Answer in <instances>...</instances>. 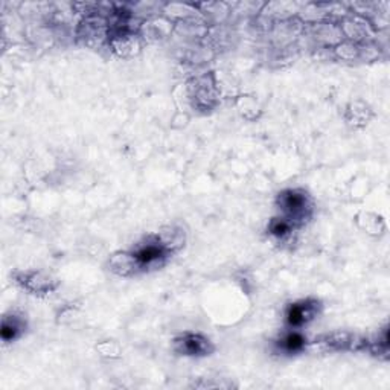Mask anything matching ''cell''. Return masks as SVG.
<instances>
[{
	"label": "cell",
	"mask_w": 390,
	"mask_h": 390,
	"mask_svg": "<svg viewBox=\"0 0 390 390\" xmlns=\"http://www.w3.org/2000/svg\"><path fill=\"white\" fill-rule=\"evenodd\" d=\"M277 204L282 212V218L289 220L293 226L308 217L313 209L308 194L302 189L282 191L277 197Z\"/></svg>",
	"instance_id": "cell-1"
},
{
	"label": "cell",
	"mask_w": 390,
	"mask_h": 390,
	"mask_svg": "<svg viewBox=\"0 0 390 390\" xmlns=\"http://www.w3.org/2000/svg\"><path fill=\"white\" fill-rule=\"evenodd\" d=\"M174 349L180 356L187 357H204L209 356L213 351V345L209 339L201 334L195 332H184L180 337L174 340Z\"/></svg>",
	"instance_id": "cell-2"
},
{
	"label": "cell",
	"mask_w": 390,
	"mask_h": 390,
	"mask_svg": "<svg viewBox=\"0 0 390 390\" xmlns=\"http://www.w3.org/2000/svg\"><path fill=\"white\" fill-rule=\"evenodd\" d=\"M189 92L194 106L200 110L210 108L217 101V82L213 75H204L189 82Z\"/></svg>",
	"instance_id": "cell-3"
},
{
	"label": "cell",
	"mask_w": 390,
	"mask_h": 390,
	"mask_svg": "<svg viewBox=\"0 0 390 390\" xmlns=\"http://www.w3.org/2000/svg\"><path fill=\"white\" fill-rule=\"evenodd\" d=\"M15 279L25 290L34 294H46L57 287L52 277L43 272H25L17 275Z\"/></svg>",
	"instance_id": "cell-4"
},
{
	"label": "cell",
	"mask_w": 390,
	"mask_h": 390,
	"mask_svg": "<svg viewBox=\"0 0 390 390\" xmlns=\"http://www.w3.org/2000/svg\"><path fill=\"white\" fill-rule=\"evenodd\" d=\"M317 314V302L302 301L290 305L289 311H287V322L294 328H299L302 325L313 320Z\"/></svg>",
	"instance_id": "cell-5"
},
{
	"label": "cell",
	"mask_w": 390,
	"mask_h": 390,
	"mask_svg": "<svg viewBox=\"0 0 390 390\" xmlns=\"http://www.w3.org/2000/svg\"><path fill=\"white\" fill-rule=\"evenodd\" d=\"M108 43L119 57H132V55L137 54L139 49H141L137 35L128 31H119L116 34H111L108 37Z\"/></svg>",
	"instance_id": "cell-6"
},
{
	"label": "cell",
	"mask_w": 390,
	"mask_h": 390,
	"mask_svg": "<svg viewBox=\"0 0 390 390\" xmlns=\"http://www.w3.org/2000/svg\"><path fill=\"white\" fill-rule=\"evenodd\" d=\"M110 267H111V270L120 276H132L136 272L142 270L141 265H139V263L136 261L133 252L132 253H128V252L115 253L110 259Z\"/></svg>",
	"instance_id": "cell-7"
},
{
	"label": "cell",
	"mask_w": 390,
	"mask_h": 390,
	"mask_svg": "<svg viewBox=\"0 0 390 390\" xmlns=\"http://www.w3.org/2000/svg\"><path fill=\"white\" fill-rule=\"evenodd\" d=\"M23 322L17 315H5L2 323V339L4 341L9 343L15 340L22 334Z\"/></svg>",
	"instance_id": "cell-8"
},
{
	"label": "cell",
	"mask_w": 390,
	"mask_h": 390,
	"mask_svg": "<svg viewBox=\"0 0 390 390\" xmlns=\"http://www.w3.org/2000/svg\"><path fill=\"white\" fill-rule=\"evenodd\" d=\"M305 337L301 332L293 331L290 334H287L282 340V348L290 352V354H294V352H301L305 348Z\"/></svg>",
	"instance_id": "cell-9"
},
{
	"label": "cell",
	"mask_w": 390,
	"mask_h": 390,
	"mask_svg": "<svg viewBox=\"0 0 390 390\" xmlns=\"http://www.w3.org/2000/svg\"><path fill=\"white\" fill-rule=\"evenodd\" d=\"M361 215H365L366 221L363 225V229L366 230V234H370V235H379L383 234L382 230H384V222L382 220V217L378 215H374V213H361Z\"/></svg>",
	"instance_id": "cell-10"
},
{
	"label": "cell",
	"mask_w": 390,
	"mask_h": 390,
	"mask_svg": "<svg viewBox=\"0 0 390 390\" xmlns=\"http://www.w3.org/2000/svg\"><path fill=\"white\" fill-rule=\"evenodd\" d=\"M293 229V225L289 221L285 220L282 217L279 218H275L272 222H270V234L277 237V238H284L287 237L291 232Z\"/></svg>",
	"instance_id": "cell-11"
}]
</instances>
